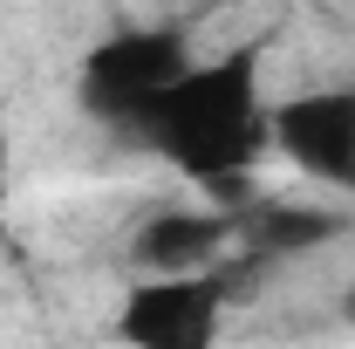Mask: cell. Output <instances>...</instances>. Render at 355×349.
I'll return each instance as SVG.
<instances>
[{
  "label": "cell",
  "mask_w": 355,
  "mask_h": 349,
  "mask_svg": "<svg viewBox=\"0 0 355 349\" xmlns=\"http://www.w3.org/2000/svg\"><path fill=\"white\" fill-rule=\"evenodd\" d=\"M260 55L239 48L219 62H191L150 110L137 137L150 151H164L184 178H212V172H239L253 165L266 144V110H260Z\"/></svg>",
  "instance_id": "obj_1"
},
{
  "label": "cell",
  "mask_w": 355,
  "mask_h": 349,
  "mask_svg": "<svg viewBox=\"0 0 355 349\" xmlns=\"http://www.w3.org/2000/svg\"><path fill=\"white\" fill-rule=\"evenodd\" d=\"M184 69H191V48H184L178 28H130V35L103 42L83 62V103L103 117V124L137 131L144 110H150Z\"/></svg>",
  "instance_id": "obj_2"
},
{
  "label": "cell",
  "mask_w": 355,
  "mask_h": 349,
  "mask_svg": "<svg viewBox=\"0 0 355 349\" xmlns=\"http://www.w3.org/2000/svg\"><path fill=\"white\" fill-rule=\"evenodd\" d=\"M225 288L219 274H150L144 288H130V302L116 315V336L137 349H205L219 336Z\"/></svg>",
  "instance_id": "obj_3"
},
{
  "label": "cell",
  "mask_w": 355,
  "mask_h": 349,
  "mask_svg": "<svg viewBox=\"0 0 355 349\" xmlns=\"http://www.w3.org/2000/svg\"><path fill=\"white\" fill-rule=\"evenodd\" d=\"M266 137L321 185L355 192V89H314L266 117Z\"/></svg>",
  "instance_id": "obj_4"
},
{
  "label": "cell",
  "mask_w": 355,
  "mask_h": 349,
  "mask_svg": "<svg viewBox=\"0 0 355 349\" xmlns=\"http://www.w3.org/2000/svg\"><path fill=\"white\" fill-rule=\"evenodd\" d=\"M137 267L144 274H205L232 254V219L219 206L205 213H157L137 226Z\"/></svg>",
  "instance_id": "obj_5"
},
{
  "label": "cell",
  "mask_w": 355,
  "mask_h": 349,
  "mask_svg": "<svg viewBox=\"0 0 355 349\" xmlns=\"http://www.w3.org/2000/svg\"><path fill=\"white\" fill-rule=\"evenodd\" d=\"M342 219L335 213H314V206H280V199H253L246 213H232V247L260 254V261H287V254H308L321 240H335Z\"/></svg>",
  "instance_id": "obj_6"
},
{
  "label": "cell",
  "mask_w": 355,
  "mask_h": 349,
  "mask_svg": "<svg viewBox=\"0 0 355 349\" xmlns=\"http://www.w3.org/2000/svg\"><path fill=\"white\" fill-rule=\"evenodd\" d=\"M0 199H7V131H0Z\"/></svg>",
  "instance_id": "obj_7"
},
{
  "label": "cell",
  "mask_w": 355,
  "mask_h": 349,
  "mask_svg": "<svg viewBox=\"0 0 355 349\" xmlns=\"http://www.w3.org/2000/svg\"><path fill=\"white\" fill-rule=\"evenodd\" d=\"M349 315H355V295H349Z\"/></svg>",
  "instance_id": "obj_8"
}]
</instances>
